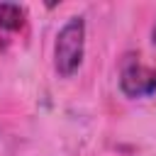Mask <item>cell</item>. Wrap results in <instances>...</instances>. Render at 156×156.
<instances>
[{
    "label": "cell",
    "mask_w": 156,
    "mask_h": 156,
    "mask_svg": "<svg viewBox=\"0 0 156 156\" xmlns=\"http://www.w3.org/2000/svg\"><path fill=\"white\" fill-rule=\"evenodd\" d=\"M0 27L7 32H17L24 27V7L17 2H0Z\"/></svg>",
    "instance_id": "3957f363"
},
{
    "label": "cell",
    "mask_w": 156,
    "mask_h": 156,
    "mask_svg": "<svg viewBox=\"0 0 156 156\" xmlns=\"http://www.w3.org/2000/svg\"><path fill=\"white\" fill-rule=\"evenodd\" d=\"M85 54V20L83 17H68L63 27L56 34L54 44V68L61 78H71Z\"/></svg>",
    "instance_id": "6da1fadb"
},
{
    "label": "cell",
    "mask_w": 156,
    "mask_h": 156,
    "mask_svg": "<svg viewBox=\"0 0 156 156\" xmlns=\"http://www.w3.org/2000/svg\"><path fill=\"white\" fill-rule=\"evenodd\" d=\"M119 88L127 98H151L156 93V68L139 58H124L119 71Z\"/></svg>",
    "instance_id": "7a4b0ae2"
},
{
    "label": "cell",
    "mask_w": 156,
    "mask_h": 156,
    "mask_svg": "<svg viewBox=\"0 0 156 156\" xmlns=\"http://www.w3.org/2000/svg\"><path fill=\"white\" fill-rule=\"evenodd\" d=\"M151 41L156 44V22H154V27H151Z\"/></svg>",
    "instance_id": "277c9868"
}]
</instances>
